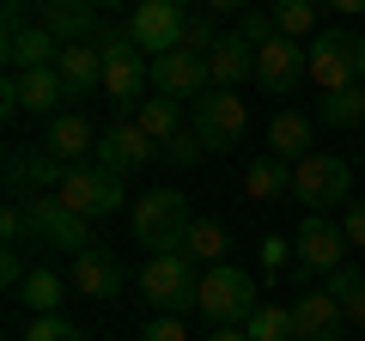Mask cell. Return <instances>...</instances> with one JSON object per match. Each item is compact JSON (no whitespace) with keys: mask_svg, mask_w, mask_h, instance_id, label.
<instances>
[{"mask_svg":"<svg viewBox=\"0 0 365 341\" xmlns=\"http://www.w3.org/2000/svg\"><path fill=\"white\" fill-rule=\"evenodd\" d=\"M98 49H104V98L116 110H140V92L153 86V61L128 37V25H98Z\"/></svg>","mask_w":365,"mask_h":341,"instance_id":"cell-1","label":"cell"},{"mask_svg":"<svg viewBox=\"0 0 365 341\" xmlns=\"http://www.w3.org/2000/svg\"><path fill=\"white\" fill-rule=\"evenodd\" d=\"M140 299L153 305L158 317H189L201 311V275H195V256L182 250H165L140 268Z\"/></svg>","mask_w":365,"mask_h":341,"instance_id":"cell-2","label":"cell"},{"mask_svg":"<svg viewBox=\"0 0 365 341\" xmlns=\"http://www.w3.org/2000/svg\"><path fill=\"white\" fill-rule=\"evenodd\" d=\"M195 220H201V213L189 208V195H177V189H146V195L134 201V238H140L153 256L182 250V238H189Z\"/></svg>","mask_w":365,"mask_h":341,"instance_id":"cell-3","label":"cell"},{"mask_svg":"<svg viewBox=\"0 0 365 341\" xmlns=\"http://www.w3.org/2000/svg\"><path fill=\"white\" fill-rule=\"evenodd\" d=\"M256 311H262L256 280H250L237 263H213L207 275H201V317H207L213 329H225V323H250Z\"/></svg>","mask_w":365,"mask_h":341,"instance_id":"cell-4","label":"cell"},{"mask_svg":"<svg viewBox=\"0 0 365 341\" xmlns=\"http://www.w3.org/2000/svg\"><path fill=\"white\" fill-rule=\"evenodd\" d=\"M292 201H304L311 213H329V208H347L353 201V165L335 153H311L292 165Z\"/></svg>","mask_w":365,"mask_h":341,"instance_id":"cell-5","label":"cell"},{"mask_svg":"<svg viewBox=\"0 0 365 341\" xmlns=\"http://www.w3.org/2000/svg\"><path fill=\"white\" fill-rule=\"evenodd\" d=\"M304 49H311V79L323 92H347V86L365 79V37L359 31H317Z\"/></svg>","mask_w":365,"mask_h":341,"instance_id":"cell-6","label":"cell"},{"mask_svg":"<svg viewBox=\"0 0 365 341\" xmlns=\"http://www.w3.org/2000/svg\"><path fill=\"white\" fill-rule=\"evenodd\" d=\"M55 195H61L67 213L110 220V213H122V201H128V183H122L116 170H104V165H73V170H67V183L55 189Z\"/></svg>","mask_w":365,"mask_h":341,"instance_id":"cell-7","label":"cell"},{"mask_svg":"<svg viewBox=\"0 0 365 341\" xmlns=\"http://www.w3.org/2000/svg\"><path fill=\"white\" fill-rule=\"evenodd\" d=\"M292 250H299V263H292V275L311 280V275H335V268H347V232H341V220H329V213H311V220L292 232Z\"/></svg>","mask_w":365,"mask_h":341,"instance_id":"cell-8","label":"cell"},{"mask_svg":"<svg viewBox=\"0 0 365 341\" xmlns=\"http://www.w3.org/2000/svg\"><path fill=\"white\" fill-rule=\"evenodd\" d=\"M189 128L201 134V146H207V153H232V146L244 141V128H250V110H244V98H237V92L213 86L207 98H195Z\"/></svg>","mask_w":365,"mask_h":341,"instance_id":"cell-9","label":"cell"},{"mask_svg":"<svg viewBox=\"0 0 365 341\" xmlns=\"http://www.w3.org/2000/svg\"><path fill=\"white\" fill-rule=\"evenodd\" d=\"M304 79H311V49H304V43L274 37V43H262V49H256V86H262V92L292 98Z\"/></svg>","mask_w":365,"mask_h":341,"instance_id":"cell-10","label":"cell"},{"mask_svg":"<svg viewBox=\"0 0 365 341\" xmlns=\"http://www.w3.org/2000/svg\"><path fill=\"white\" fill-rule=\"evenodd\" d=\"M67 170L73 165H61V158L49 153V146H6V189H13V195H37V189H61L67 183Z\"/></svg>","mask_w":365,"mask_h":341,"instance_id":"cell-11","label":"cell"},{"mask_svg":"<svg viewBox=\"0 0 365 341\" xmlns=\"http://www.w3.org/2000/svg\"><path fill=\"white\" fill-rule=\"evenodd\" d=\"M182 25H189V13H182L177 0H134L128 37L146 55H165V49H182Z\"/></svg>","mask_w":365,"mask_h":341,"instance_id":"cell-12","label":"cell"},{"mask_svg":"<svg viewBox=\"0 0 365 341\" xmlns=\"http://www.w3.org/2000/svg\"><path fill=\"white\" fill-rule=\"evenodd\" d=\"M153 86H158L165 98H207V92H213L207 55H195V49H165V55H153Z\"/></svg>","mask_w":365,"mask_h":341,"instance_id":"cell-13","label":"cell"},{"mask_svg":"<svg viewBox=\"0 0 365 341\" xmlns=\"http://www.w3.org/2000/svg\"><path fill=\"white\" fill-rule=\"evenodd\" d=\"M146 158H158V141L140 128V122H116V128H104V141H98V153H91V165L128 177V170H140Z\"/></svg>","mask_w":365,"mask_h":341,"instance_id":"cell-14","label":"cell"},{"mask_svg":"<svg viewBox=\"0 0 365 341\" xmlns=\"http://www.w3.org/2000/svg\"><path fill=\"white\" fill-rule=\"evenodd\" d=\"M341 323H347V311H341V299L329 287L299 292V305H292V341H341Z\"/></svg>","mask_w":365,"mask_h":341,"instance_id":"cell-15","label":"cell"},{"mask_svg":"<svg viewBox=\"0 0 365 341\" xmlns=\"http://www.w3.org/2000/svg\"><path fill=\"white\" fill-rule=\"evenodd\" d=\"M98 141H104V134L86 122V110H61V116H49V128H43V146H49L61 165H91Z\"/></svg>","mask_w":365,"mask_h":341,"instance_id":"cell-16","label":"cell"},{"mask_svg":"<svg viewBox=\"0 0 365 341\" xmlns=\"http://www.w3.org/2000/svg\"><path fill=\"white\" fill-rule=\"evenodd\" d=\"M128 287V268L116 263V250L91 244L73 256V292H86V299H116V292Z\"/></svg>","mask_w":365,"mask_h":341,"instance_id":"cell-17","label":"cell"},{"mask_svg":"<svg viewBox=\"0 0 365 341\" xmlns=\"http://www.w3.org/2000/svg\"><path fill=\"white\" fill-rule=\"evenodd\" d=\"M37 25L55 43H86L98 37V6L91 0H37Z\"/></svg>","mask_w":365,"mask_h":341,"instance_id":"cell-18","label":"cell"},{"mask_svg":"<svg viewBox=\"0 0 365 341\" xmlns=\"http://www.w3.org/2000/svg\"><path fill=\"white\" fill-rule=\"evenodd\" d=\"M55 73H61V86H67V98H86V92H98L104 86V49L98 43H61V55H55Z\"/></svg>","mask_w":365,"mask_h":341,"instance_id":"cell-19","label":"cell"},{"mask_svg":"<svg viewBox=\"0 0 365 341\" xmlns=\"http://www.w3.org/2000/svg\"><path fill=\"white\" fill-rule=\"evenodd\" d=\"M207 73H213V86L237 92L244 79H256V43H244L237 31H225V37L207 49Z\"/></svg>","mask_w":365,"mask_h":341,"instance_id":"cell-20","label":"cell"},{"mask_svg":"<svg viewBox=\"0 0 365 341\" xmlns=\"http://www.w3.org/2000/svg\"><path fill=\"white\" fill-rule=\"evenodd\" d=\"M268 153L287 158V165L311 158V153H317V122L304 116V110H274V122H268Z\"/></svg>","mask_w":365,"mask_h":341,"instance_id":"cell-21","label":"cell"},{"mask_svg":"<svg viewBox=\"0 0 365 341\" xmlns=\"http://www.w3.org/2000/svg\"><path fill=\"white\" fill-rule=\"evenodd\" d=\"M55 55H61V43L43 25H31V31H13V37H6L0 61H6V73H31V67H55Z\"/></svg>","mask_w":365,"mask_h":341,"instance_id":"cell-22","label":"cell"},{"mask_svg":"<svg viewBox=\"0 0 365 341\" xmlns=\"http://www.w3.org/2000/svg\"><path fill=\"white\" fill-rule=\"evenodd\" d=\"M19 104H25V116H61L67 104V86L55 67H31V73H19Z\"/></svg>","mask_w":365,"mask_h":341,"instance_id":"cell-23","label":"cell"},{"mask_svg":"<svg viewBox=\"0 0 365 341\" xmlns=\"http://www.w3.org/2000/svg\"><path fill=\"white\" fill-rule=\"evenodd\" d=\"M244 195H250V201H280V195H292V165H287V158H274V153L250 158V165H244Z\"/></svg>","mask_w":365,"mask_h":341,"instance_id":"cell-24","label":"cell"},{"mask_svg":"<svg viewBox=\"0 0 365 341\" xmlns=\"http://www.w3.org/2000/svg\"><path fill=\"white\" fill-rule=\"evenodd\" d=\"M19 299L31 305V317H55V311H61V299H67V280L55 275V268H31L25 287H19Z\"/></svg>","mask_w":365,"mask_h":341,"instance_id":"cell-25","label":"cell"},{"mask_svg":"<svg viewBox=\"0 0 365 341\" xmlns=\"http://www.w3.org/2000/svg\"><path fill=\"white\" fill-rule=\"evenodd\" d=\"M134 122H140V128L153 134L158 146H165L170 134L182 128V98H165V92H158V98H140V110H134Z\"/></svg>","mask_w":365,"mask_h":341,"instance_id":"cell-26","label":"cell"},{"mask_svg":"<svg viewBox=\"0 0 365 341\" xmlns=\"http://www.w3.org/2000/svg\"><path fill=\"white\" fill-rule=\"evenodd\" d=\"M317 122H329V128H359V122H365V86L323 92V98H317Z\"/></svg>","mask_w":365,"mask_h":341,"instance_id":"cell-27","label":"cell"},{"mask_svg":"<svg viewBox=\"0 0 365 341\" xmlns=\"http://www.w3.org/2000/svg\"><path fill=\"white\" fill-rule=\"evenodd\" d=\"M268 13H274V25H280V37H292V43L317 37V0H274Z\"/></svg>","mask_w":365,"mask_h":341,"instance_id":"cell-28","label":"cell"},{"mask_svg":"<svg viewBox=\"0 0 365 341\" xmlns=\"http://www.w3.org/2000/svg\"><path fill=\"white\" fill-rule=\"evenodd\" d=\"M225 244H232V238H225V225L220 220H195L189 225V238H182V256H195V263H225Z\"/></svg>","mask_w":365,"mask_h":341,"instance_id":"cell-29","label":"cell"},{"mask_svg":"<svg viewBox=\"0 0 365 341\" xmlns=\"http://www.w3.org/2000/svg\"><path fill=\"white\" fill-rule=\"evenodd\" d=\"M244 329H250V341H292V311L287 305H262Z\"/></svg>","mask_w":365,"mask_h":341,"instance_id":"cell-30","label":"cell"},{"mask_svg":"<svg viewBox=\"0 0 365 341\" xmlns=\"http://www.w3.org/2000/svg\"><path fill=\"white\" fill-rule=\"evenodd\" d=\"M158 158H165V165H182V170H189V165H201V158H207V146H201V134H195V128H177L165 146H158Z\"/></svg>","mask_w":365,"mask_h":341,"instance_id":"cell-31","label":"cell"},{"mask_svg":"<svg viewBox=\"0 0 365 341\" xmlns=\"http://www.w3.org/2000/svg\"><path fill=\"white\" fill-rule=\"evenodd\" d=\"M25 341H86V329H79V323H67V317L55 311V317H31Z\"/></svg>","mask_w":365,"mask_h":341,"instance_id":"cell-32","label":"cell"},{"mask_svg":"<svg viewBox=\"0 0 365 341\" xmlns=\"http://www.w3.org/2000/svg\"><path fill=\"white\" fill-rule=\"evenodd\" d=\"M220 37H225V31L213 25V19H189V25H182V49H195V55H207Z\"/></svg>","mask_w":365,"mask_h":341,"instance_id":"cell-33","label":"cell"},{"mask_svg":"<svg viewBox=\"0 0 365 341\" xmlns=\"http://www.w3.org/2000/svg\"><path fill=\"white\" fill-rule=\"evenodd\" d=\"M237 37L262 49V43H274V37H280V25H274V13H256V6H250V13H244V31H237Z\"/></svg>","mask_w":365,"mask_h":341,"instance_id":"cell-34","label":"cell"},{"mask_svg":"<svg viewBox=\"0 0 365 341\" xmlns=\"http://www.w3.org/2000/svg\"><path fill=\"white\" fill-rule=\"evenodd\" d=\"M341 232H347L353 250H365V195H353L347 208H341Z\"/></svg>","mask_w":365,"mask_h":341,"instance_id":"cell-35","label":"cell"},{"mask_svg":"<svg viewBox=\"0 0 365 341\" xmlns=\"http://www.w3.org/2000/svg\"><path fill=\"white\" fill-rule=\"evenodd\" d=\"M140 341H189V329H182V317H153L140 329Z\"/></svg>","mask_w":365,"mask_h":341,"instance_id":"cell-36","label":"cell"},{"mask_svg":"<svg viewBox=\"0 0 365 341\" xmlns=\"http://www.w3.org/2000/svg\"><path fill=\"white\" fill-rule=\"evenodd\" d=\"M0 238H6V244H25V238H31L25 208H19V201H6V213H0Z\"/></svg>","mask_w":365,"mask_h":341,"instance_id":"cell-37","label":"cell"},{"mask_svg":"<svg viewBox=\"0 0 365 341\" xmlns=\"http://www.w3.org/2000/svg\"><path fill=\"white\" fill-rule=\"evenodd\" d=\"M262 263H268V268H280V263H299L292 238H280V232H274V238H262Z\"/></svg>","mask_w":365,"mask_h":341,"instance_id":"cell-38","label":"cell"},{"mask_svg":"<svg viewBox=\"0 0 365 341\" xmlns=\"http://www.w3.org/2000/svg\"><path fill=\"white\" fill-rule=\"evenodd\" d=\"M25 275L31 268H25V256H19V244H6L0 250V280H6V287H25Z\"/></svg>","mask_w":365,"mask_h":341,"instance_id":"cell-39","label":"cell"},{"mask_svg":"<svg viewBox=\"0 0 365 341\" xmlns=\"http://www.w3.org/2000/svg\"><path fill=\"white\" fill-rule=\"evenodd\" d=\"M359 280H365L359 268H335V275H329V292H335V299H347V292L359 287Z\"/></svg>","mask_w":365,"mask_h":341,"instance_id":"cell-40","label":"cell"},{"mask_svg":"<svg viewBox=\"0 0 365 341\" xmlns=\"http://www.w3.org/2000/svg\"><path fill=\"white\" fill-rule=\"evenodd\" d=\"M341 311H347V323H359V329H365V280L347 292V299H341Z\"/></svg>","mask_w":365,"mask_h":341,"instance_id":"cell-41","label":"cell"},{"mask_svg":"<svg viewBox=\"0 0 365 341\" xmlns=\"http://www.w3.org/2000/svg\"><path fill=\"white\" fill-rule=\"evenodd\" d=\"M201 6H207V13H237V19L250 13V0H201Z\"/></svg>","mask_w":365,"mask_h":341,"instance_id":"cell-42","label":"cell"},{"mask_svg":"<svg viewBox=\"0 0 365 341\" xmlns=\"http://www.w3.org/2000/svg\"><path fill=\"white\" fill-rule=\"evenodd\" d=\"M207 341H250V329H244V323H225V329H213Z\"/></svg>","mask_w":365,"mask_h":341,"instance_id":"cell-43","label":"cell"},{"mask_svg":"<svg viewBox=\"0 0 365 341\" xmlns=\"http://www.w3.org/2000/svg\"><path fill=\"white\" fill-rule=\"evenodd\" d=\"M335 13H365V0H329Z\"/></svg>","mask_w":365,"mask_h":341,"instance_id":"cell-44","label":"cell"},{"mask_svg":"<svg viewBox=\"0 0 365 341\" xmlns=\"http://www.w3.org/2000/svg\"><path fill=\"white\" fill-rule=\"evenodd\" d=\"M91 6H98V13H116V6H134V0H91Z\"/></svg>","mask_w":365,"mask_h":341,"instance_id":"cell-45","label":"cell"}]
</instances>
